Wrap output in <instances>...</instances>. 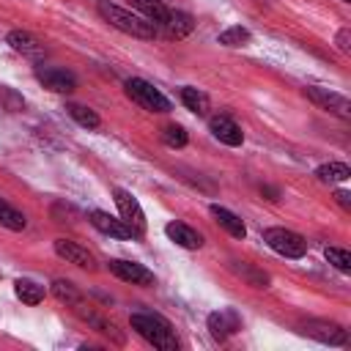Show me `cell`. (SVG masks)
<instances>
[{
  "label": "cell",
  "mask_w": 351,
  "mask_h": 351,
  "mask_svg": "<svg viewBox=\"0 0 351 351\" xmlns=\"http://www.w3.org/2000/svg\"><path fill=\"white\" fill-rule=\"evenodd\" d=\"M129 324L154 348H159V351H176L178 348L176 332H173V326L165 315H159V313H132Z\"/></svg>",
  "instance_id": "obj_1"
},
{
  "label": "cell",
  "mask_w": 351,
  "mask_h": 351,
  "mask_svg": "<svg viewBox=\"0 0 351 351\" xmlns=\"http://www.w3.org/2000/svg\"><path fill=\"white\" fill-rule=\"evenodd\" d=\"M96 8H99V16H101L104 22H110L115 30H121V33H126V36L145 38V41L156 38V25L148 22L145 16L132 14V11H126V8H121V5H115V3H110V0H99Z\"/></svg>",
  "instance_id": "obj_2"
},
{
  "label": "cell",
  "mask_w": 351,
  "mask_h": 351,
  "mask_svg": "<svg viewBox=\"0 0 351 351\" xmlns=\"http://www.w3.org/2000/svg\"><path fill=\"white\" fill-rule=\"evenodd\" d=\"M123 90H126V96H129L134 104H140V107L148 110V112H170V99H167L159 88H154L148 80H143V77L126 80V82H123Z\"/></svg>",
  "instance_id": "obj_3"
},
{
  "label": "cell",
  "mask_w": 351,
  "mask_h": 351,
  "mask_svg": "<svg viewBox=\"0 0 351 351\" xmlns=\"http://www.w3.org/2000/svg\"><path fill=\"white\" fill-rule=\"evenodd\" d=\"M263 241L282 258H302L307 252V241L296 230H288V228H266Z\"/></svg>",
  "instance_id": "obj_4"
},
{
  "label": "cell",
  "mask_w": 351,
  "mask_h": 351,
  "mask_svg": "<svg viewBox=\"0 0 351 351\" xmlns=\"http://www.w3.org/2000/svg\"><path fill=\"white\" fill-rule=\"evenodd\" d=\"M304 96H307L315 107H321V110H326V112H332V115H337V118H343V121L351 118V101H348L343 93H335V90H329V88H318V85H307V88H304Z\"/></svg>",
  "instance_id": "obj_5"
},
{
  "label": "cell",
  "mask_w": 351,
  "mask_h": 351,
  "mask_svg": "<svg viewBox=\"0 0 351 351\" xmlns=\"http://www.w3.org/2000/svg\"><path fill=\"white\" fill-rule=\"evenodd\" d=\"M112 197H115V206H118L121 219L132 228V233H134V236H143V233H145V214H143V208H140L137 197H134L132 192L121 189V186L112 192Z\"/></svg>",
  "instance_id": "obj_6"
},
{
  "label": "cell",
  "mask_w": 351,
  "mask_h": 351,
  "mask_svg": "<svg viewBox=\"0 0 351 351\" xmlns=\"http://www.w3.org/2000/svg\"><path fill=\"white\" fill-rule=\"evenodd\" d=\"M36 80H38L44 88L55 90V93H71V90L77 88L74 71L58 69V66H38V69H36Z\"/></svg>",
  "instance_id": "obj_7"
},
{
  "label": "cell",
  "mask_w": 351,
  "mask_h": 351,
  "mask_svg": "<svg viewBox=\"0 0 351 351\" xmlns=\"http://www.w3.org/2000/svg\"><path fill=\"white\" fill-rule=\"evenodd\" d=\"M107 266H110V271H112L118 280H123V282H132V285H154V271L145 269V266L137 263V261L112 258Z\"/></svg>",
  "instance_id": "obj_8"
},
{
  "label": "cell",
  "mask_w": 351,
  "mask_h": 351,
  "mask_svg": "<svg viewBox=\"0 0 351 351\" xmlns=\"http://www.w3.org/2000/svg\"><path fill=\"white\" fill-rule=\"evenodd\" d=\"M302 332H304L307 337L318 340V343H326V346H343V343L348 340L346 329H343L340 324H335V321H307V324L302 326Z\"/></svg>",
  "instance_id": "obj_9"
},
{
  "label": "cell",
  "mask_w": 351,
  "mask_h": 351,
  "mask_svg": "<svg viewBox=\"0 0 351 351\" xmlns=\"http://www.w3.org/2000/svg\"><path fill=\"white\" fill-rule=\"evenodd\" d=\"M5 41H8V47H11L14 52H19L22 58H30V60H41V58L47 55L41 38H36V36L27 33V30H11V33L5 36Z\"/></svg>",
  "instance_id": "obj_10"
},
{
  "label": "cell",
  "mask_w": 351,
  "mask_h": 351,
  "mask_svg": "<svg viewBox=\"0 0 351 351\" xmlns=\"http://www.w3.org/2000/svg\"><path fill=\"white\" fill-rule=\"evenodd\" d=\"M55 252H58L63 261H69V263H74V266H80V269H88V271L96 269L93 252H88L82 244H77V241H71V239H55Z\"/></svg>",
  "instance_id": "obj_11"
},
{
  "label": "cell",
  "mask_w": 351,
  "mask_h": 351,
  "mask_svg": "<svg viewBox=\"0 0 351 351\" xmlns=\"http://www.w3.org/2000/svg\"><path fill=\"white\" fill-rule=\"evenodd\" d=\"M88 219H90V225H93L96 230H101V233H104V236H110V239H121V241L134 239L132 228H129L123 219L110 217L107 211H90V214H88Z\"/></svg>",
  "instance_id": "obj_12"
},
{
  "label": "cell",
  "mask_w": 351,
  "mask_h": 351,
  "mask_svg": "<svg viewBox=\"0 0 351 351\" xmlns=\"http://www.w3.org/2000/svg\"><path fill=\"white\" fill-rule=\"evenodd\" d=\"M208 129H211V134L219 140V143H225V145H241L244 143V132H241V126L230 118V115H214L211 121H208Z\"/></svg>",
  "instance_id": "obj_13"
},
{
  "label": "cell",
  "mask_w": 351,
  "mask_h": 351,
  "mask_svg": "<svg viewBox=\"0 0 351 351\" xmlns=\"http://www.w3.org/2000/svg\"><path fill=\"white\" fill-rule=\"evenodd\" d=\"M208 329H211V335L217 340H225V337H230V335H236L241 329V318H239L236 310L225 307V310H217V313L208 315Z\"/></svg>",
  "instance_id": "obj_14"
},
{
  "label": "cell",
  "mask_w": 351,
  "mask_h": 351,
  "mask_svg": "<svg viewBox=\"0 0 351 351\" xmlns=\"http://www.w3.org/2000/svg\"><path fill=\"white\" fill-rule=\"evenodd\" d=\"M165 233H167V239L170 241H176L178 247H184V250H200L206 241H203V233H197L195 228H189L186 222H167L165 225Z\"/></svg>",
  "instance_id": "obj_15"
},
{
  "label": "cell",
  "mask_w": 351,
  "mask_h": 351,
  "mask_svg": "<svg viewBox=\"0 0 351 351\" xmlns=\"http://www.w3.org/2000/svg\"><path fill=\"white\" fill-rule=\"evenodd\" d=\"M74 313L82 318V321H88L96 332H101V335H107V337H112L115 343H123V335L118 332V326L112 324V321H107V318H101L96 310H90V307H85V302H80V304H74Z\"/></svg>",
  "instance_id": "obj_16"
},
{
  "label": "cell",
  "mask_w": 351,
  "mask_h": 351,
  "mask_svg": "<svg viewBox=\"0 0 351 351\" xmlns=\"http://www.w3.org/2000/svg\"><path fill=\"white\" fill-rule=\"evenodd\" d=\"M208 211H211V217L219 222V228H225L233 239H244V236H247V228H244L241 217H236L230 208H225V206H217V203H214Z\"/></svg>",
  "instance_id": "obj_17"
},
{
  "label": "cell",
  "mask_w": 351,
  "mask_h": 351,
  "mask_svg": "<svg viewBox=\"0 0 351 351\" xmlns=\"http://www.w3.org/2000/svg\"><path fill=\"white\" fill-rule=\"evenodd\" d=\"M162 27L167 30L170 38H184V36H189V33L195 30V19H192V14H186V11H170V14H167V22H165Z\"/></svg>",
  "instance_id": "obj_18"
},
{
  "label": "cell",
  "mask_w": 351,
  "mask_h": 351,
  "mask_svg": "<svg viewBox=\"0 0 351 351\" xmlns=\"http://www.w3.org/2000/svg\"><path fill=\"white\" fill-rule=\"evenodd\" d=\"M132 5H134L148 22H154V25H165V22H167L170 8H167L162 0H132Z\"/></svg>",
  "instance_id": "obj_19"
},
{
  "label": "cell",
  "mask_w": 351,
  "mask_h": 351,
  "mask_svg": "<svg viewBox=\"0 0 351 351\" xmlns=\"http://www.w3.org/2000/svg\"><path fill=\"white\" fill-rule=\"evenodd\" d=\"M181 101H184V107L189 110V112H195V115H208V110H211V101H208V96L203 93V90H197V88H181Z\"/></svg>",
  "instance_id": "obj_20"
},
{
  "label": "cell",
  "mask_w": 351,
  "mask_h": 351,
  "mask_svg": "<svg viewBox=\"0 0 351 351\" xmlns=\"http://www.w3.org/2000/svg\"><path fill=\"white\" fill-rule=\"evenodd\" d=\"M315 178L324 184H337V181H348L351 178V167L346 162H326L321 167H315Z\"/></svg>",
  "instance_id": "obj_21"
},
{
  "label": "cell",
  "mask_w": 351,
  "mask_h": 351,
  "mask_svg": "<svg viewBox=\"0 0 351 351\" xmlns=\"http://www.w3.org/2000/svg\"><path fill=\"white\" fill-rule=\"evenodd\" d=\"M66 112H69L82 129H99V126H101L99 112L90 110V107H85V104H74V101H69V104H66Z\"/></svg>",
  "instance_id": "obj_22"
},
{
  "label": "cell",
  "mask_w": 351,
  "mask_h": 351,
  "mask_svg": "<svg viewBox=\"0 0 351 351\" xmlns=\"http://www.w3.org/2000/svg\"><path fill=\"white\" fill-rule=\"evenodd\" d=\"M0 225L8 228V230H25L27 228V217L0 197Z\"/></svg>",
  "instance_id": "obj_23"
},
{
  "label": "cell",
  "mask_w": 351,
  "mask_h": 351,
  "mask_svg": "<svg viewBox=\"0 0 351 351\" xmlns=\"http://www.w3.org/2000/svg\"><path fill=\"white\" fill-rule=\"evenodd\" d=\"M14 291H16V296H19L25 304H38V302L44 299V288H41L38 282H33V280H25V277H19V280L14 282Z\"/></svg>",
  "instance_id": "obj_24"
},
{
  "label": "cell",
  "mask_w": 351,
  "mask_h": 351,
  "mask_svg": "<svg viewBox=\"0 0 351 351\" xmlns=\"http://www.w3.org/2000/svg\"><path fill=\"white\" fill-rule=\"evenodd\" d=\"M233 271L241 274L252 288H266V285H269V274L258 271L255 266H250V263H244V261H233Z\"/></svg>",
  "instance_id": "obj_25"
},
{
  "label": "cell",
  "mask_w": 351,
  "mask_h": 351,
  "mask_svg": "<svg viewBox=\"0 0 351 351\" xmlns=\"http://www.w3.org/2000/svg\"><path fill=\"white\" fill-rule=\"evenodd\" d=\"M52 293H55V299L66 302L69 307H74V304H80V302H82V293H80V291H77V285H74V282H69V280H55V282H52Z\"/></svg>",
  "instance_id": "obj_26"
},
{
  "label": "cell",
  "mask_w": 351,
  "mask_h": 351,
  "mask_svg": "<svg viewBox=\"0 0 351 351\" xmlns=\"http://www.w3.org/2000/svg\"><path fill=\"white\" fill-rule=\"evenodd\" d=\"M250 38H252V33L241 25H233L219 33V44H225V47H244V44H250Z\"/></svg>",
  "instance_id": "obj_27"
},
{
  "label": "cell",
  "mask_w": 351,
  "mask_h": 351,
  "mask_svg": "<svg viewBox=\"0 0 351 351\" xmlns=\"http://www.w3.org/2000/svg\"><path fill=\"white\" fill-rule=\"evenodd\" d=\"M162 140H165V145H170V148H184V145L189 143V134H186L184 126L170 123V126L162 129Z\"/></svg>",
  "instance_id": "obj_28"
},
{
  "label": "cell",
  "mask_w": 351,
  "mask_h": 351,
  "mask_svg": "<svg viewBox=\"0 0 351 351\" xmlns=\"http://www.w3.org/2000/svg\"><path fill=\"white\" fill-rule=\"evenodd\" d=\"M324 255H326V261H329L335 269H340V271H351V252H348V250L326 247V250H324Z\"/></svg>",
  "instance_id": "obj_29"
},
{
  "label": "cell",
  "mask_w": 351,
  "mask_h": 351,
  "mask_svg": "<svg viewBox=\"0 0 351 351\" xmlns=\"http://www.w3.org/2000/svg\"><path fill=\"white\" fill-rule=\"evenodd\" d=\"M337 49H340V52H351V30H348V27H343V30L337 33Z\"/></svg>",
  "instance_id": "obj_30"
},
{
  "label": "cell",
  "mask_w": 351,
  "mask_h": 351,
  "mask_svg": "<svg viewBox=\"0 0 351 351\" xmlns=\"http://www.w3.org/2000/svg\"><path fill=\"white\" fill-rule=\"evenodd\" d=\"M335 197H337V203H340L343 208H351V195H348V192L340 189V192H335Z\"/></svg>",
  "instance_id": "obj_31"
},
{
  "label": "cell",
  "mask_w": 351,
  "mask_h": 351,
  "mask_svg": "<svg viewBox=\"0 0 351 351\" xmlns=\"http://www.w3.org/2000/svg\"><path fill=\"white\" fill-rule=\"evenodd\" d=\"M261 192H266V195H269V200H277V197H280V192H277L274 186H261Z\"/></svg>",
  "instance_id": "obj_32"
},
{
  "label": "cell",
  "mask_w": 351,
  "mask_h": 351,
  "mask_svg": "<svg viewBox=\"0 0 351 351\" xmlns=\"http://www.w3.org/2000/svg\"><path fill=\"white\" fill-rule=\"evenodd\" d=\"M343 3H351V0H343Z\"/></svg>",
  "instance_id": "obj_33"
}]
</instances>
